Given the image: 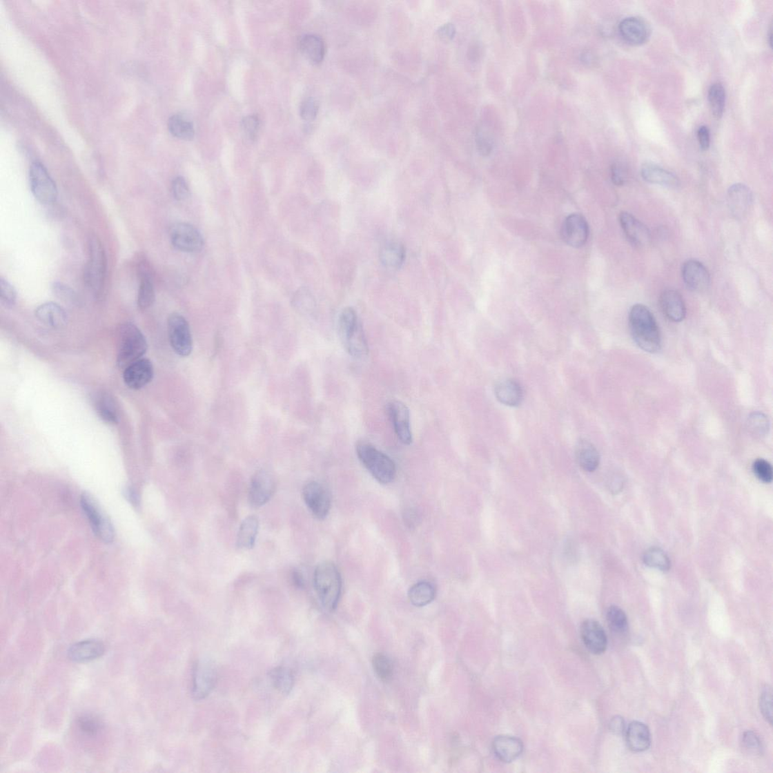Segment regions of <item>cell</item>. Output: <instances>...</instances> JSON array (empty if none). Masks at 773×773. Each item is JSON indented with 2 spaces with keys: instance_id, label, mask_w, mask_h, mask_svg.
<instances>
[{
  "instance_id": "cell-1",
  "label": "cell",
  "mask_w": 773,
  "mask_h": 773,
  "mask_svg": "<svg viewBox=\"0 0 773 773\" xmlns=\"http://www.w3.org/2000/svg\"><path fill=\"white\" fill-rule=\"evenodd\" d=\"M629 326L634 341L644 351L654 353L662 347V337L654 314L643 304L633 306Z\"/></svg>"
},
{
  "instance_id": "cell-2",
  "label": "cell",
  "mask_w": 773,
  "mask_h": 773,
  "mask_svg": "<svg viewBox=\"0 0 773 773\" xmlns=\"http://www.w3.org/2000/svg\"><path fill=\"white\" fill-rule=\"evenodd\" d=\"M337 326L338 335L346 351L353 358L366 357L369 344L356 311L352 308L344 309L338 317Z\"/></svg>"
},
{
  "instance_id": "cell-3",
  "label": "cell",
  "mask_w": 773,
  "mask_h": 773,
  "mask_svg": "<svg viewBox=\"0 0 773 773\" xmlns=\"http://www.w3.org/2000/svg\"><path fill=\"white\" fill-rule=\"evenodd\" d=\"M313 583L322 605L329 611L335 610L341 596L342 578L334 563H320L314 571Z\"/></svg>"
},
{
  "instance_id": "cell-4",
  "label": "cell",
  "mask_w": 773,
  "mask_h": 773,
  "mask_svg": "<svg viewBox=\"0 0 773 773\" xmlns=\"http://www.w3.org/2000/svg\"><path fill=\"white\" fill-rule=\"evenodd\" d=\"M356 451L361 463L377 481L388 485L395 479L396 464L389 456L364 441L358 442Z\"/></svg>"
},
{
  "instance_id": "cell-5",
  "label": "cell",
  "mask_w": 773,
  "mask_h": 773,
  "mask_svg": "<svg viewBox=\"0 0 773 773\" xmlns=\"http://www.w3.org/2000/svg\"><path fill=\"white\" fill-rule=\"evenodd\" d=\"M148 350V343L140 329L127 323L119 327L118 336L117 364L121 369L142 358Z\"/></svg>"
},
{
  "instance_id": "cell-6",
  "label": "cell",
  "mask_w": 773,
  "mask_h": 773,
  "mask_svg": "<svg viewBox=\"0 0 773 773\" xmlns=\"http://www.w3.org/2000/svg\"><path fill=\"white\" fill-rule=\"evenodd\" d=\"M88 260L84 271L86 285L96 296L101 295L107 275V257L98 237L91 236L88 242Z\"/></svg>"
},
{
  "instance_id": "cell-7",
  "label": "cell",
  "mask_w": 773,
  "mask_h": 773,
  "mask_svg": "<svg viewBox=\"0 0 773 773\" xmlns=\"http://www.w3.org/2000/svg\"><path fill=\"white\" fill-rule=\"evenodd\" d=\"M32 193L43 205H50L58 197V188L46 168L39 162L31 164L29 171Z\"/></svg>"
},
{
  "instance_id": "cell-8",
  "label": "cell",
  "mask_w": 773,
  "mask_h": 773,
  "mask_svg": "<svg viewBox=\"0 0 773 773\" xmlns=\"http://www.w3.org/2000/svg\"><path fill=\"white\" fill-rule=\"evenodd\" d=\"M168 332L173 351L181 357H188L193 351V337L187 320L179 313L171 314Z\"/></svg>"
},
{
  "instance_id": "cell-9",
  "label": "cell",
  "mask_w": 773,
  "mask_h": 773,
  "mask_svg": "<svg viewBox=\"0 0 773 773\" xmlns=\"http://www.w3.org/2000/svg\"><path fill=\"white\" fill-rule=\"evenodd\" d=\"M217 681L216 667L211 660L201 659L193 674L192 696L196 700L206 698L214 689Z\"/></svg>"
},
{
  "instance_id": "cell-10",
  "label": "cell",
  "mask_w": 773,
  "mask_h": 773,
  "mask_svg": "<svg viewBox=\"0 0 773 773\" xmlns=\"http://www.w3.org/2000/svg\"><path fill=\"white\" fill-rule=\"evenodd\" d=\"M276 480L273 475L265 470L257 471L253 477L248 491V503L253 509L267 504L275 494Z\"/></svg>"
},
{
  "instance_id": "cell-11",
  "label": "cell",
  "mask_w": 773,
  "mask_h": 773,
  "mask_svg": "<svg viewBox=\"0 0 773 773\" xmlns=\"http://www.w3.org/2000/svg\"><path fill=\"white\" fill-rule=\"evenodd\" d=\"M304 501L314 517L324 520L331 509V496L321 483L311 481L303 489Z\"/></svg>"
},
{
  "instance_id": "cell-12",
  "label": "cell",
  "mask_w": 773,
  "mask_h": 773,
  "mask_svg": "<svg viewBox=\"0 0 773 773\" xmlns=\"http://www.w3.org/2000/svg\"><path fill=\"white\" fill-rule=\"evenodd\" d=\"M170 238L173 246L184 253L199 252L204 245L199 231L187 223L175 224L170 231Z\"/></svg>"
},
{
  "instance_id": "cell-13",
  "label": "cell",
  "mask_w": 773,
  "mask_h": 773,
  "mask_svg": "<svg viewBox=\"0 0 773 773\" xmlns=\"http://www.w3.org/2000/svg\"><path fill=\"white\" fill-rule=\"evenodd\" d=\"M81 506L86 517L90 521L92 530L104 542L110 543L114 540V529L107 518L103 516L93 499L87 494L81 496Z\"/></svg>"
},
{
  "instance_id": "cell-14",
  "label": "cell",
  "mask_w": 773,
  "mask_h": 773,
  "mask_svg": "<svg viewBox=\"0 0 773 773\" xmlns=\"http://www.w3.org/2000/svg\"><path fill=\"white\" fill-rule=\"evenodd\" d=\"M561 236L571 247L584 246L589 237V226L585 217L580 214L569 215L562 225Z\"/></svg>"
},
{
  "instance_id": "cell-15",
  "label": "cell",
  "mask_w": 773,
  "mask_h": 773,
  "mask_svg": "<svg viewBox=\"0 0 773 773\" xmlns=\"http://www.w3.org/2000/svg\"><path fill=\"white\" fill-rule=\"evenodd\" d=\"M386 411L400 442L405 445L412 444L413 434L410 428L409 411L407 407L399 400H391L386 405Z\"/></svg>"
},
{
  "instance_id": "cell-16",
  "label": "cell",
  "mask_w": 773,
  "mask_h": 773,
  "mask_svg": "<svg viewBox=\"0 0 773 773\" xmlns=\"http://www.w3.org/2000/svg\"><path fill=\"white\" fill-rule=\"evenodd\" d=\"M682 277L687 287L694 292H703L710 287L711 276L705 266L697 260H692L683 264Z\"/></svg>"
},
{
  "instance_id": "cell-17",
  "label": "cell",
  "mask_w": 773,
  "mask_h": 773,
  "mask_svg": "<svg viewBox=\"0 0 773 773\" xmlns=\"http://www.w3.org/2000/svg\"><path fill=\"white\" fill-rule=\"evenodd\" d=\"M585 646L594 655L603 654L607 648L608 640L605 630L596 620L587 619L580 628Z\"/></svg>"
},
{
  "instance_id": "cell-18",
  "label": "cell",
  "mask_w": 773,
  "mask_h": 773,
  "mask_svg": "<svg viewBox=\"0 0 773 773\" xmlns=\"http://www.w3.org/2000/svg\"><path fill=\"white\" fill-rule=\"evenodd\" d=\"M154 377V366L148 359L141 358L124 369V380L128 388L139 390L149 384Z\"/></svg>"
},
{
  "instance_id": "cell-19",
  "label": "cell",
  "mask_w": 773,
  "mask_h": 773,
  "mask_svg": "<svg viewBox=\"0 0 773 773\" xmlns=\"http://www.w3.org/2000/svg\"><path fill=\"white\" fill-rule=\"evenodd\" d=\"M619 222L628 240L637 246H644L649 243L651 236L645 224L631 213L623 212L619 215Z\"/></svg>"
},
{
  "instance_id": "cell-20",
  "label": "cell",
  "mask_w": 773,
  "mask_h": 773,
  "mask_svg": "<svg viewBox=\"0 0 773 773\" xmlns=\"http://www.w3.org/2000/svg\"><path fill=\"white\" fill-rule=\"evenodd\" d=\"M727 202L731 214L742 219L752 205V192L743 184L732 185L728 190Z\"/></svg>"
},
{
  "instance_id": "cell-21",
  "label": "cell",
  "mask_w": 773,
  "mask_h": 773,
  "mask_svg": "<svg viewBox=\"0 0 773 773\" xmlns=\"http://www.w3.org/2000/svg\"><path fill=\"white\" fill-rule=\"evenodd\" d=\"M619 32L625 41L632 46L645 43L649 37V29L640 18H626L619 24Z\"/></svg>"
},
{
  "instance_id": "cell-22",
  "label": "cell",
  "mask_w": 773,
  "mask_h": 773,
  "mask_svg": "<svg viewBox=\"0 0 773 773\" xmlns=\"http://www.w3.org/2000/svg\"><path fill=\"white\" fill-rule=\"evenodd\" d=\"M106 652L104 644L98 640L90 639L78 642L68 650V656L76 663H87L100 658Z\"/></svg>"
},
{
  "instance_id": "cell-23",
  "label": "cell",
  "mask_w": 773,
  "mask_h": 773,
  "mask_svg": "<svg viewBox=\"0 0 773 773\" xmlns=\"http://www.w3.org/2000/svg\"><path fill=\"white\" fill-rule=\"evenodd\" d=\"M660 305L665 317L675 323L685 318L687 309L681 295L674 289H667L660 297Z\"/></svg>"
},
{
  "instance_id": "cell-24",
  "label": "cell",
  "mask_w": 773,
  "mask_h": 773,
  "mask_svg": "<svg viewBox=\"0 0 773 773\" xmlns=\"http://www.w3.org/2000/svg\"><path fill=\"white\" fill-rule=\"evenodd\" d=\"M493 751L497 759L505 763L517 760L523 751L522 741L514 736H498L493 742Z\"/></svg>"
},
{
  "instance_id": "cell-25",
  "label": "cell",
  "mask_w": 773,
  "mask_h": 773,
  "mask_svg": "<svg viewBox=\"0 0 773 773\" xmlns=\"http://www.w3.org/2000/svg\"><path fill=\"white\" fill-rule=\"evenodd\" d=\"M36 317L39 322L52 329H61L68 323V315L60 305L54 302H46L36 309Z\"/></svg>"
},
{
  "instance_id": "cell-26",
  "label": "cell",
  "mask_w": 773,
  "mask_h": 773,
  "mask_svg": "<svg viewBox=\"0 0 773 773\" xmlns=\"http://www.w3.org/2000/svg\"><path fill=\"white\" fill-rule=\"evenodd\" d=\"M625 734L626 743L631 751L643 752L650 747V731L646 724L640 721H633L628 726Z\"/></svg>"
},
{
  "instance_id": "cell-27",
  "label": "cell",
  "mask_w": 773,
  "mask_h": 773,
  "mask_svg": "<svg viewBox=\"0 0 773 773\" xmlns=\"http://www.w3.org/2000/svg\"><path fill=\"white\" fill-rule=\"evenodd\" d=\"M497 400L503 405L515 407L521 404L523 391L520 384L512 378L498 382L495 388Z\"/></svg>"
},
{
  "instance_id": "cell-28",
  "label": "cell",
  "mask_w": 773,
  "mask_h": 773,
  "mask_svg": "<svg viewBox=\"0 0 773 773\" xmlns=\"http://www.w3.org/2000/svg\"><path fill=\"white\" fill-rule=\"evenodd\" d=\"M643 179L651 184L662 185L672 188H678L680 181L674 173L654 164H643L640 170Z\"/></svg>"
},
{
  "instance_id": "cell-29",
  "label": "cell",
  "mask_w": 773,
  "mask_h": 773,
  "mask_svg": "<svg viewBox=\"0 0 773 773\" xmlns=\"http://www.w3.org/2000/svg\"><path fill=\"white\" fill-rule=\"evenodd\" d=\"M380 260L384 267L398 269L404 264L406 259V249L398 241L386 242L380 251Z\"/></svg>"
},
{
  "instance_id": "cell-30",
  "label": "cell",
  "mask_w": 773,
  "mask_h": 773,
  "mask_svg": "<svg viewBox=\"0 0 773 773\" xmlns=\"http://www.w3.org/2000/svg\"><path fill=\"white\" fill-rule=\"evenodd\" d=\"M577 462L587 472H593L600 464V454L597 449L589 441L582 440L576 447Z\"/></svg>"
},
{
  "instance_id": "cell-31",
  "label": "cell",
  "mask_w": 773,
  "mask_h": 773,
  "mask_svg": "<svg viewBox=\"0 0 773 773\" xmlns=\"http://www.w3.org/2000/svg\"><path fill=\"white\" fill-rule=\"evenodd\" d=\"M300 48L304 57L313 63H320L325 57V43L317 35L303 36L300 41Z\"/></svg>"
},
{
  "instance_id": "cell-32",
  "label": "cell",
  "mask_w": 773,
  "mask_h": 773,
  "mask_svg": "<svg viewBox=\"0 0 773 773\" xmlns=\"http://www.w3.org/2000/svg\"><path fill=\"white\" fill-rule=\"evenodd\" d=\"M259 528L260 520L255 515H251L242 522L237 537V547L239 549L249 550L253 549L255 544Z\"/></svg>"
},
{
  "instance_id": "cell-33",
  "label": "cell",
  "mask_w": 773,
  "mask_h": 773,
  "mask_svg": "<svg viewBox=\"0 0 773 773\" xmlns=\"http://www.w3.org/2000/svg\"><path fill=\"white\" fill-rule=\"evenodd\" d=\"M155 301V290L154 284L146 266L141 265L140 269V285L138 293L139 309L146 311L151 307Z\"/></svg>"
},
{
  "instance_id": "cell-34",
  "label": "cell",
  "mask_w": 773,
  "mask_h": 773,
  "mask_svg": "<svg viewBox=\"0 0 773 773\" xmlns=\"http://www.w3.org/2000/svg\"><path fill=\"white\" fill-rule=\"evenodd\" d=\"M408 595L413 606L422 607L429 605L434 600L436 590L432 583L422 581L411 587Z\"/></svg>"
},
{
  "instance_id": "cell-35",
  "label": "cell",
  "mask_w": 773,
  "mask_h": 773,
  "mask_svg": "<svg viewBox=\"0 0 773 773\" xmlns=\"http://www.w3.org/2000/svg\"><path fill=\"white\" fill-rule=\"evenodd\" d=\"M168 128L175 138L191 140L195 137V131L193 124L181 115H175L169 118Z\"/></svg>"
},
{
  "instance_id": "cell-36",
  "label": "cell",
  "mask_w": 773,
  "mask_h": 773,
  "mask_svg": "<svg viewBox=\"0 0 773 773\" xmlns=\"http://www.w3.org/2000/svg\"><path fill=\"white\" fill-rule=\"evenodd\" d=\"M271 683L282 694H290L294 686V676L291 670L286 667H277L269 672Z\"/></svg>"
},
{
  "instance_id": "cell-37",
  "label": "cell",
  "mask_w": 773,
  "mask_h": 773,
  "mask_svg": "<svg viewBox=\"0 0 773 773\" xmlns=\"http://www.w3.org/2000/svg\"><path fill=\"white\" fill-rule=\"evenodd\" d=\"M95 406L101 420L108 424H117L119 415L115 402L107 394H101L95 398Z\"/></svg>"
},
{
  "instance_id": "cell-38",
  "label": "cell",
  "mask_w": 773,
  "mask_h": 773,
  "mask_svg": "<svg viewBox=\"0 0 773 773\" xmlns=\"http://www.w3.org/2000/svg\"><path fill=\"white\" fill-rule=\"evenodd\" d=\"M708 101L713 115L720 119L723 115L725 103H726V92L721 84H714L710 87L708 91Z\"/></svg>"
},
{
  "instance_id": "cell-39",
  "label": "cell",
  "mask_w": 773,
  "mask_h": 773,
  "mask_svg": "<svg viewBox=\"0 0 773 773\" xmlns=\"http://www.w3.org/2000/svg\"><path fill=\"white\" fill-rule=\"evenodd\" d=\"M643 561L649 567L663 571L669 570L671 562L667 554L658 547H652L643 556Z\"/></svg>"
},
{
  "instance_id": "cell-40",
  "label": "cell",
  "mask_w": 773,
  "mask_h": 773,
  "mask_svg": "<svg viewBox=\"0 0 773 773\" xmlns=\"http://www.w3.org/2000/svg\"><path fill=\"white\" fill-rule=\"evenodd\" d=\"M607 620L610 629L614 632L618 634L627 632L628 628L627 617L621 608L616 606L609 607L607 613Z\"/></svg>"
},
{
  "instance_id": "cell-41",
  "label": "cell",
  "mask_w": 773,
  "mask_h": 773,
  "mask_svg": "<svg viewBox=\"0 0 773 773\" xmlns=\"http://www.w3.org/2000/svg\"><path fill=\"white\" fill-rule=\"evenodd\" d=\"M373 666L378 678L386 683L391 681L393 675V666L390 658L382 654H376L373 658Z\"/></svg>"
},
{
  "instance_id": "cell-42",
  "label": "cell",
  "mask_w": 773,
  "mask_h": 773,
  "mask_svg": "<svg viewBox=\"0 0 773 773\" xmlns=\"http://www.w3.org/2000/svg\"><path fill=\"white\" fill-rule=\"evenodd\" d=\"M79 730L88 736H94L102 729V723L99 718L90 714L79 716L77 719Z\"/></svg>"
},
{
  "instance_id": "cell-43",
  "label": "cell",
  "mask_w": 773,
  "mask_h": 773,
  "mask_svg": "<svg viewBox=\"0 0 773 773\" xmlns=\"http://www.w3.org/2000/svg\"><path fill=\"white\" fill-rule=\"evenodd\" d=\"M747 425L749 431L759 437L766 435L770 429L768 418L761 413H754L749 417Z\"/></svg>"
},
{
  "instance_id": "cell-44",
  "label": "cell",
  "mask_w": 773,
  "mask_h": 773,
  "mask_svg": "<svg viewBox=\"0 0 773 773\" xmlns=\"http://www.w3.org/2000/svg\"><path fill=\"white\" fill-rule=\"evenodd\" d=\"M54 294L64 302L75 304L79 302V297L75 290L62 283H54L52 285Z\"/></svg>"
},
{
  "instance_id": "cell-45",
  "label": "cell",
  "mask_w": 773,
  "mask_h": 773,
  "mask_svg": "<svg viewBox=\"0 0 773 773\" xmlns=\"http://www.w3.org/2000/svg\"><path fill=\"white\" fill-rule=\"evenodd\" d=\"M753 471L755 476L761 481L766 483L772 482L773 478L772 465L765 459H756L753 464Z\"/></svg>"
},
{
  "instance_id": "cell-46",
  "label": "cell",
  "mask_w": 773,
  "mask_h": 773,
  "mask_svg": "<svg viewBox=\"0 0 773 773\" xmlns=\"http://www.w3.org/2000/svg\"><path fill=\"white\" fill-rule=\"evenodd\" d=\"M0 297H1L2 303L6 307H12L16 302V300H17V293H16L15 288L3 278L0 280Z\"/></svg>"
},
{
  "instance_id": "cell-47",
  "label": "cell",
  "mask_w": 773,
  "mask_h": 773,
  "mask_svg": "<svg viewBox=\"0 0 773 773\" xmlns=\"http://www.w3.org/2000/svg\"><path fill=\"white\" fill-rule=\"evenodd\" d=\"M761 712L770 724L772 722V692L771 688L764 689L760 697Z\"/></svg>"
},
{
  "instance_id": "cell-48",
  "label": "cell",
  "mask_w": 773,
  "mask_h": 773,
  "mask_svg": "<svg viewBox=\"0 0 773 773\" xmlns=\"http://www.w3.org/2000/svg\"><path fill=\"white\" fill-rule=\"evenodd\" d=\"M476 144L480 154L482 156H489L493 150L492 138L482 128H479L476 133Z\"/></svg>"
},
{
  "instance_id": "cell-49",
  "label": "cell",
  "mask_w": 773,
  "mask_h": 773,
  "mask_svg": "<svg viewBox=\"0 0 773 773\" xmlns=\"http://www.w3.org/2000/svg\"><path fill=\"white\" fill-rule=\"evenodd\" d=\"M260 128V120L255 115L248 116L242 121V128H243V131L248 139L254 140L256 139Z\"/></svg>"
},
{
  "instance_id": "cell-50",
  "label": "cell",
  "mask_w": 773,
  "mask_h": 773,
  "mask_svg": "<svg viewBox=\"0 0 773 773\" xmlns=\"http://www.w3.org/2000/svg\"><path fill=\"white\" fill-rule=\"evenodd\" d=\"M318 110L319 106L317 101L315 99L309 98L302 102L300 108V115L304 120L312 121L317 117Z\"/></svg>"
},
{
  "instance_id": "cell-51",
  "label": "cell",
  "mask_w": 773,
  "mask_h": 773,
  "mask_svg": "<svg viewBox=\"0 0 773 773\" xmlns=\"http://www.w3.org/2000/svg\"><path fill=\"white\" fill-rule=\"evenodd\" d=\"M172 191L175 199L183 201L190 196V190L186 182L182 177H176L172 184Z\"/></svg>"
},
{
  "instance_id": "cell-52",
  "label": "cell",
  "mask_w": 773,
  "mask_h": 773,
  "mask_svg": "<svg viewBox=\"0 0 773 773\" xmlns=\"http://www.w3.org/2000/svg\"><path fill=\"white\" fill-rule=\"evenodd\" d=\"M743 745L747 750L753 754H761L762 751L761 741L758 735L752 731H747L743 736Z\"/></svg>"
},
{
  "instance_id": "cell-53",
  "label": "cell",
  "mask_w": 773,
  "mask_h": 773,
  "mask_svg": "<svg viewBox=\"0 0 773 773\" xmlns=\"http://www.w3.org/2000/svg\"><path fill=\"white\" fill-rule=\"evenodd\" d=\"M611 179L617 186H622L627 181V172L625 168L620 164H615L611 167Z\"/></svg>"
},
{
  "instance_id": "cell-54",
  "label": "cell",
  "mask_w": 773,
  "mask_h": 773,
  "mask_svg": "<svg viewBox=\"0 0 773 773\" xmlns=\"http://www.w3.org/2000/svg\"><path fill=\"white\" fill-rule=\"evenodd\" d=\"M698 140L701 149L706 150L710 146V131L705 126H700L698 130Z\"/></svg>"
},
{
  "instance_id": "cell-55",
  "label": "cell",
  "mask_w": 773,
  "mask_h": 773,
  "mask_svg": "<svg viewBox=\"0 0 773 773\" xmlns=\"http://www.w3.org/2000/svg\"><path fill=\"white\" fill-rule=\"evenodd\" d=\"M456 30L453 23H447L444 24L438 30V36L446 41L453 39L456 35Z\"/></svg>"
},
{
  "instance_id": "cell-56",
  "label": "cell",
  "mask_w": 773,
  "mask_h": 773,
  "mask_svg": "<svg viewBox=\"0 0 773 773\" xmlns=\"http://www.w3.org/2000/svg\"><path fill=\"white\" fill-rule=\"evenodd\" d=\"M609 730L616 735H621L625 731V722L622 716H616L609 723Z\"/></svg>"
},
{
  "instance_id": "cell-57",
  "label": "cell",
  "mask_w": 773,
  "mask_h": 773,
  "mask_svg": "<svg viewBox=\"0 0 773 773\" xmlns=\"http://www.w3.org/2000/svg\"><path fill=\"white\" fill-rule=\"evenodd\" d=\"M293 583L297 589H304L305 582L301 571L294 570L292 574Z\"/></svg>"
},
{
  "instance_id": "cell-58",
  "label": "cell",
  "mask_w": 773,
  "mask_h": 773,
  "mask_svg": "<svg viewBox=\"0 0 773 773\" xmlns=\"http://www.w3.org/2000/svg\"><path fill=\"white\" fill-rule=\"evenodd\" d=\"M405 519L409 527H413L418 520L417 514L412 509H409L405 513Z\"/></svg>"
}]
</instances>
